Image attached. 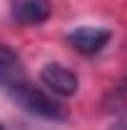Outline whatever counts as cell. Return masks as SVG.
I'll return each mask as SVG.
<instances>
[{"label": "cell", "instance_id": "8", "mask_svg": "<svg viewBox=\"0 0 127 130\" xmlns=\"http://www.w3.org/2000/svg\"><path fill=\"white\" fill-rule=\"evenodd\" d=\"M0 130H5V128H3V125H0Z\"/></svg>", "mask_w": 127, "mask_h": 130}, {"label": "cell", "instance_id": "7", "mask_svg": "<svg viewBox=\"0 0 127 130\" xmlns=\"http://www.w3.org/2000/svg\"><path fill=\"white\" fill-rule=\"evenodd\" d=\"M112 130H127V118H122V123H117Z\"/></svg>", "mask_w": 127, "mask_h": 130}, {"label": "cell", "instance_id": "2", "mask_svg": "<svg viewBox=\"0 0 127 130\" xmlns=\"http://www.w3.org/2000/svg\"><path fill=\"white\" fill-rule=\"evenodd\" d=\"M40 83L48 88V93L52 95H60V98H72L80 88L77 75L65 68L60 63H48L43 70H40Z\"/></svg>", "mask_w": 127, "mask_h": 130}, {"label": "cell", "instance_id": "3", "mask_svg": "<svg viewBox=\"0 0 127 130\" xmlns=\"http://www.w3.org/2000/svg\"><path fill=\"white\" fill-rule=\"evenodd\" d=\"M23 80H28V73H25V65L20 60V55L10 45L0 43V90L8 93Z\"/></svg>", "mask_w": 127, "mask_h": 130}, {"label": "cell", "instance_id": "4", "mask_svg": "<svg viewBox=\"0 0 127 130\" xmlns=\"http://www.w3.org/2000/svg\"><path fill=\"white\" fill-rule=\"evenodd\" d=\"M52 13L50 0H10V15L20 25H40Z\"/></svg>", "mask_w": 127, "mask_h": 130}, {"label": "cell", "instance_id": "1", "mask_svg": "<svg viewBox=\"0 0 127 130\" xmlns=\"http://www.w3.org/2000/svg\"><path fill=\"white\" fill-rule=\"evenodd\" d=\"M8 95L13 98V103H15L17 108H23L25 113L35 115V118L52 120V123H60V120L67 118V108H65L62 103L52 95V93L32 85L30 80H23L20 85H15L13 90H8Z\"/></svg>", "mask_w": 127, "mask_h": 130}, {"label": "cell", "instance_id": "6", "mask_svg": "<svg viewBox=\"0 0 127 130\" xmlns=\"http://www.w3.org/2000/svg\"><path fill=\"white\" fill-rule=\"evenodd\" d=\"M105 105H107L110 113H122V110H127V78H125V80H120L110 90Z\"/></svg>", "mask_w": 127, "mask_h": 130}, {"label": "cell", "instance_id": "5", "mask_svg": "<svg viewBox=\"0 0 127 130\" xmlns=\"http://www.w3.org/2000/svg\"><path fill=\"white\" fill-rule=\"evenodd\" d=\"M67 43L80 55H95L110 43V30H105V28H77L67 35Z\"/></svg>", "mask_w": 127, "mask_h": 130}]
</instances>
